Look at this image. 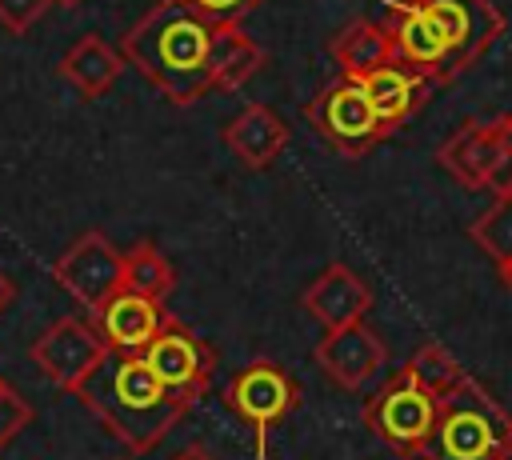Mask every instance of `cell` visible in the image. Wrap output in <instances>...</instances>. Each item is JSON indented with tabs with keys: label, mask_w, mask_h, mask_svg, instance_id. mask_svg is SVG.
Segmentation results:
<instances>
[{
	"label": "cell",
	"mask_w": 512,
	"mask_h": 460,
	"mask_svg": "<svg viewBox=\"0 0 512 460\" xmlns=\"http://www.w3.org/2000/svg\"><path fill=\"white\" fill-rule=\"evenodd\" d=\"M440 168L456 180V184H464V188H472V192H480V188H488V180H492V172H496V164H500V124L492 120V124H480V120H468V124H460L444 144H440Z\"/></svg>",
	"instance_id": "14"
},
{
	"label": "cell",
	"mask_w": 512,
	"mask_h": 460,
	"mask_svg": "<svg viewBox=\"0 0 512 460\" xmlns=\"http://www.w3.org/2000/svg\"><path fill=\"white\" fill-rule=\"evenodd\" d=\"M148 360V368L184 400H200L208 380H212V348L192 336L180 320L168 316V324L156 332V340L140 352Z\"/></svg>",
	"instance_id": "10"
},
{
	"label": "cell",
	"mask_w": 512,
	"mask_h": 460,
	"mask_svg": "<svg viewBox=\"0 0 512 460\" xmlns=\"http://www.w3.org/2000/svg\"><path fill=\"white\" fill-rule=\"evenodd\" d=\"M112 348L104 344V336L96 332V324L80 320V316H60L56 324H48V332L36 336L32 344V360L36 368L60 388V392H76L108 356Z\"/></svg>",
	"instance_id": "7"
},
{
	"label": "cell",
	"mask_w": 512,
	"mask_h": 460,
	"mask_svg": "<svg viewBox=\"0 0 512 460\" xmlns=\"http://www.w3.org/2000/svg\"><path fill=\"white\" fill-rule=\"evenodd\" d=\"M364 424L376 440H384L396 456H424V444L436 424V396L416 384L412 372L388 376L364 404Z\"/></svg>",
	"instance_id": "5"
},
{
	"label": "cell",
	"mask_w": 512,
	"mask_h": 460,
	"mask_svg": "<svg viewBox=\"0 0 512 460\" xmlns=\"http://www.w3.org/2000/svg\"><path fill=\"white\" fill-rule=\"evenodd\" d=\"M372 308V288L348 268V264H328L304 292V312L324 328H344L364 320V312Z\"/></svg>",
	"instance_id": "13"
},
{
	"label": "cell",
	"mask_w": 512,
	"mask_h": 460,
	"mask_svg": "<svg viewBox=\"0 0 512 460\" xmlns=\"http://www.w3.org/2000/svg\"><path fill=\"white\" fill-rule=\"evenodd\" d=\"M216 28L184 0H156L120 40V56L172 104H196L212 92Z\"/></svg>",
	"instance_id": "2"
},
{
	"label": "cell",
	"mask_w": 512,
	"mask_h": 460,
	"mask_svg": "<svg viewBox=\"0 0 512 460\" xmlns=\"http://www.w3.org/2000/svg\"><path fill=\"white\" fill-rule=\"evenodd\" d=\"M332 56H336L340 76L364 80L368 72H376L380 64H388V60H392V40H388L384 24L352 20V24L332 40Z\"/></svg>",
	"instance_id": "19"
},
{
	"label": "cell",
	"mask_w": 512,
	"mask_h": 460,
	"mask_svg": "<svg viewBox=\"0 0 512 460\" xmlns=\"http://www.w3.org/2000/svg\"><path fill=\"white\" fill-rule=\"evenodd\" d=\"M496 460H512V436H508V444L500 448V456H496Z\"/></svg>",
	"instance_id": "28"
},
{
	"label": "cell",
	"mask_w": 512,
	"mask_h": 460,
	"mask_svg": "<svg viewBox=\"0 0 512 460\" xmlns=\"http://www.w3.org/2000/svg\"><path fill=\"white\" fill-rule=\"evenodd\" d=\"M220 136H224L228 152H232L244 168H252V172L276 164V156L288 148V124H284V116H280L276 108H268V104H248V108H240V112L224 124Z\"/></svg>",
	"instance_id": "15"
},
{
	"label": "cell",
	"mask_w": 512,
	"mask_h": 460,
	"mask_svg": "<svg viewBox=\"0 0 512 460\" xmlns=\"http://www.w3.org/2000/svg\"><path fill=\"white\" fill-rule=\"evenodd\" d=\"M500 276H504V284L512 288V264H508V268H500Z\"/></svg>",
	"instance_id": "29"
},
{
	"label": "cell",
	"mask_w": 512,
	"mask_h": 460,
	"mask_svg": "<svg viewBox=\"0 0 512 460\" xmlns=\"http://www.w3.org/2000/svg\"><path fill=\"white\" fill-rule=\"evenodd\" d=\"M364 92H368V100H372V108L380 112V120L384 124H404V120H412L416 112H420V104L428 100V88H432V80L428 76H420V72H412L408 64H400V60H388V64H380L376 72H368L364 80Z\"/></svg>",
	"instance_id": "16"
},
{
	"label": "cell",
	"mask_w": 512,
	"mask_h": 460,
	"mask_svg": "<svg viewBox=\"0 0 512 460\" xmlns=\"http://www.w3.org/2000/svg\"><path fill=\"white\" fill-rule=\"evenodd\" d=\"M124 288L152 296V300H164L176 288V268L168 264V256L152 240H140L124 252Z\"/></svg>",
	"instance_id": "20"
},
{
	"label": "cell",
	"mask_w": 512,
	"mask_h": 460,
	"mask_svg": "<svg viewBox=\"0 0 512 460\" xmlns=\"http://www.w3.org/2000/svg\"><path fill=\"white\" fill-rule=\"evenodd\" d=\"M264 60L268 52L240 24H220L212 48V92H236L264 68Z\"/></svg>",
	"instance_id": "18"
},
{
	"label": "cell",
	"mask_w": 512,
	"mask_h": 460,
	"mask_svg": "<svg viewBox=\"0 0 512 460\" xmlns=\"http://www.w3.org/2000/svg\"><path fill=\"white\" fill-rule=\"evenodd\" d=\"M512 436V416L480 388V380L464 376L436 400V424L424 444L428 460H496Z\"/></svg>",
	"instance_id": "4"
},
{
	"label": "cell",
	"mask_w": 512,
	"mask_h": 460,
	"mask_svg": "<svg viewBox=\"0 0 512 460\" xmlns=\"http://www.w3.org/2000/svg\"><path fill=\"white\" fill-rule=\"evenodd\" d=\"M312 360L336 388H360L384 368L388 348L364 320H356V324L324 332V340L312 348Z\"/></svg>",
	"instance_id": "11"
},
{
	"label": "cell",
	"mask_w": 512,
	"mask_h": 460,
	"mask_svg": "<svg viewBox=\"0 0 512 460\" xmlns=\"http://www.w3.org/2000/svg\"><path fill=\"white\" fill-rule=\"evenodd\" d=\"M304 112H308L312 132L320 140H328L348 160H360L368 148H376L392 132V124H384L380 112L372 108L364 84L352 80V76H340L336 84H328L324 92H316Z\"/></svg>",
	"instance_id": "6"
},
{
	"label": "cell",
	"mask_w": 512,
	"mask_h": 460,
	"mask_svg": "<svg viewBox=\"0 0 512 460\" xmlns=\"http://www.w3.org/2000/svg\"><path fill=\"white\" fill-rule=\"evenodd\" d=\"M296 400H300L296 380H292L280 364H272V360H256V364L240 368V372L224 384V404H228L244 424H252L260 436H264L276 420H284V416L296 408Z\"/></svg>",
	"instance_id": "9"
},
{
	"label": "cell",
	"mask_w": 512,
	"mask_h": 460,
	"mask_svg": "<svg viewBox=\"0 0 512 460\" xmlns=\"http://www.w3.org/2000/svg\"><path fill=\"white\" fill-rule=\"evenodd\" d=\"M92 324L112 352H144L156 340V332L168 324V312L160 300L120 288L100 308H92Z\"/></svg>",
	"instance_id": "12"
},
{
	"label": "cell",
	"mask_w": 512,
	"mask_h": 460,
	"mask_svg": "<svg viewBox=\"0 0 512 460\" xmlns=\"http://www.w3.org/2000/svg\"><path fill=\"white\" fill-rule=\"evenodd\" d=\"M56 0H0V24L12 32V36H24Z\"/></svg>",
	"instance_id": "24"
},
{
	"label": "cell",
	"mask_w": 512,
	"mask_h": 460,
	"mask_svg": "<svg viewBox=\"0 0 512 460\" xmlns=\"http://www.w3.org/2000/svg\"><path fill=\"white\" fill-rule=\"evenodd\" d=\"M188 8H196L204 20L212 24H240L248 12H256L264 0H184Z\"/></svg>",
	"instance_id": "25"
},
{
	"label": "cell",
	"mask_w": 512,
	"mask_h": 460,
	"mask_svg": "<svg viewBox=\"0 0 512 460\" xmlns=\"http://www.w3.org/2000/svg\"><path fill=\"white\" fill-rule=\"evenodd\" d=\"M172 460H212V456H208L204 448H196V444H192V448H184V452H180V456H172Z\"/></svg>",
	"instance_id": "27"
},
{
	"label": "cell",
	"mask_w": 512,
	"mask_h": 460,
	"mask_svg": "<svg viewBox=\"0 0 512 460\" xmlns=\"http://www.w3.org/2000/svg\"><path fill=\"white\" fill-rule=\"evenodd\" d=\"M12 296H16V284H12V280H8L4 272H0V312H4L8 304H12Z\"/></svg>",
	"instance_id": "26"
},
{
	"label": "cell",
	"mask_w": 512,
	"mask_h": 460,
	"mask_svg": "<svg viewBox=\"0 0 512 460\" xmlns=\"http://www.w3.org/2000/svg\"><path fill=\"white\" fill-rule=\"evenodd\" d=\"M76 396L132 456L152 452L192 408V400L176 396L140 352H108Z\"/></svg>",
	"instance_id": "3"
},
{
	"label": "cell",
	"mask_w": 512,
	"mask_h": 460,
	"mask_svg": "<svg viewBox=\"0 0 512 460\" xmlns=\"http://www.w3.org/2000/svg\"><path fill=\"white\" fill-rule=\"evenodd\" d=\"M28 424H32V404L0 376V452H4Z\"/></svg>",
	"instance_id": "23"
},
{
	"label": "cell",
	"mask_w": 512,
	"mask_h": 460,
	"mask_svg": "<svg viewBox=\"0 0 512 460\" xmlns=\"http://www.w3.org/2000/svg\"><path fill=\"white\" fill-rule=\"evenodd\" d=\"M60 4H80V0H60Z\"/></svg>",
	"instance_id": "30"
},
{
	"label": "cell",
	"mask_w": 512,
	"mask_h": 460,
	"mask_svg": "<svg viewBox=\"0 0 512 460\" xmlns=\"http://www.w3.org/2000/svg\"><path fill=\"white\" fill-rule=\"evenodd\" d=\"M468 236L480 244V252H488V260H496L500 268L512 264V192H500L468 228Z\"/></svg>",
	"instance_id": "21"
},
{
	"label": "cell",
	"mask_w": 512,
	"mask_h": 460,
	"mask_svg": "<svg viewBox=\"0 0 512 460\" xmlns=\"http://www.w3.org/2000/svg\"><path fill=\"white\" fill-rule=\"evenodd\" d=\"M260 460H264V456H260Z\"/></svg>",
	"instance_id": "31"
},
{
	"label": "cell",
	"mask_w": 512,
	"mask_h": 460,
	"mask_svg": "<svg viewBox=\"0 0 512 460\" xmlns=\"http://www.w3.org/2000/svg\"><path fill=\"white\" fill-rule=\"evenodd\" d=\"M52 280L88 312L124 288V252L104 232H84L52 264Z\"/></svg>",
	"instance_id": "8"
},
{
	"label": "cell",
	"mask_w": 512,
	"mask_h": 460,
	"mask_svg": "<svg viewBox=\"0 0 512 460\" xmlns=\"http://www.w3.org/2000/svg\"><path fill=\"white\" fill-rule=\"evenodd\" d=\"M404 372H412V376H416V384H424L436 400H440L448 388H456V384L464 380V368H460V364L452 360V352H448V348H440L436 340L420 344V348L408 356Z\"/></svg>",
	"instance_id": "22"
},
{
	"label": "cell",
	"mask_w": 512,
	"mask_h": 460,
	"mask_svg": "<svg viewBox=\"0 0 512 460\" xmlns=\"http://www.w3.org/2000/svg\"><path fill=\"white\" fill-rule=\"evenodd\" d=\"M384 12L392 60L432 84L468 72L504 32V16L492 0H392Z\"/></svg>",
	"instance_id": "1"
},
{
	"label": "cell",
	"mask_w": 512,
	"mask_h": 460,
	"mask_svg": "<svg viewBox=\"0 0 512 460\" xmlns=\"http://www.w3.org/2000/svg\"><path fill=\"white\" fill-rule=\"evenodd\" d=\"M120 72H124V56H120L108 40H100V36H80V40L64 52V60H60V76H64L84 100L104 96V92L116 84Z\"/></svg>",
	"instance_id": "17"
}]
</instances>
